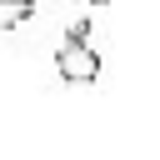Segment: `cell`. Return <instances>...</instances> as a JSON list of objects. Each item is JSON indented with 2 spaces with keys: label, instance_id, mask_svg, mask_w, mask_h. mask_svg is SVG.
<instances>
[{
  "label": "cell",
  "instance_id": "obj_1",
  "mask_svg": "<svg viewBox=\"0 0 160 160\" xmlns=\"http://www.w3.org/2000/svg\"><path fill=\"white\" fill-rule=\"evenodd\" d=\"M55 70H60V80H70V85H90V80H100V55L85 45V25H75V30L60 40V50H55Z\"/></svg>",
  "mask_w": 160,
  "mask_h": 160
},
{
  "label": "cell",
  "instance_id": "obj_2",
  "mask_svg": "<svg viewBox=\"0 0 160 160\" xmlns=\"http://www.w3.org/2000/svg\"><path fill=\"white\" fill-rule=\"evenodd\" d=\"M35 15V0H0V30H15Z\"/></svg>",
  "mask_w": 160,
  "mask_h": 160
},
{
  "label": "cell",
  "instance_id": "obj_3",
  "mask_svg": "<svg viewBox=\"0 0 160 160\" xmlns=\"http://www.w3.org/2000/svg\"><path fill=\"white\" fill-rule=\"evenodd\" d=\"M85 5H110V0H85Z\"/></svg>",
  "mask_w": 160,
  "mask_h": 160
}]
</instances>
